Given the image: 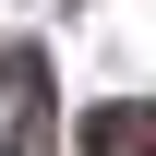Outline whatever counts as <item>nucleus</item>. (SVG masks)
I'll list each match as a JSON object with an SVG mask.
<instances>
[{
  "label": "nucleus",
  "instance_id": "f03ea898",
  "mask_svg": "<svg viewBox=\"0 0 156 156\" xmlns=\"http://www.w3.org/2000/svg\"><path fill=\"white\" fill-rule=\"evenodd\" d=\"M84 156H156V96H108V108H84Z\"/></svg>",
  "mask_w": 156,
  "mask_h": 156
},
{
  "label": "nucleus",
  "instance_id": "f257e3e1",
  "mask_svg": "<svg viewBox=\"0 0 156 156\" xmlns=\"http://www.w3.org/2000/svg\"><path fill=\"white\" fill-rule=\"evenodd\" d=\"M36 84H48V60L36 48H0V156H36Z\"/></svg>",
  "mask_w": 156,
  "mask_h": 156
}]
</instances>
